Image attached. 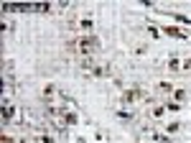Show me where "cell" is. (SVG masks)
<instances>
[{
    "label": "cell",
    "mask_w": 191,
    "mask_h": 143,
    "mask_svg": "<svg viewBox=\"0 0 191 143\" xmlns=\"http://www.w3.org/2000/svg\"><path fill=\"white\" fill-rule=\"evenodd\" d=\"M97 46H100L97 38H82V41H79V51H82V54H89L92 49H97Z\"/></svg>",
    "instance_id": "1"
},
{
    "label": "cell",
    "mask_w": 191,
    "mask_h": 143,
    "mask_svg": "<svg viewBox=\"0 0 191 143\" xmlns=\"http://www.w3.org/2000/svg\"><path fill=\"white\" fill-rule=\"evenodd\" d=\"M138 97V90H130V92H125V102H132Z\"/></svg>",
    "instance_id": "2"
},
{
    "label": "cell",
    "mask_w": 191,
    "mask_h": 143,
    "mask_svg": "<svg viewBox=\"0 0 191 143\" xmlns=\"http://www.w3.org/2000/svg\"><path fill=\"white\" fill-rule=\"evenodd\" d=\"M13 118V107H3V120H10Z\"/></svg>",
    "instance_id": "3"
},
{
    "label": "cell",
    "mask_w": 191,
    "mask_h": 143,
    "mask_svg": "<svg viewBox=\"0 0 191 143\" xmlns=\"http://www.w3.org/2000/svg\"><path fill=\"white\" fill-rule=\"evenodd\" d=\"M3 143H13V140H10V138H3Z\"/></svg>",
    "instance_id": "4"
}]
</instances>
